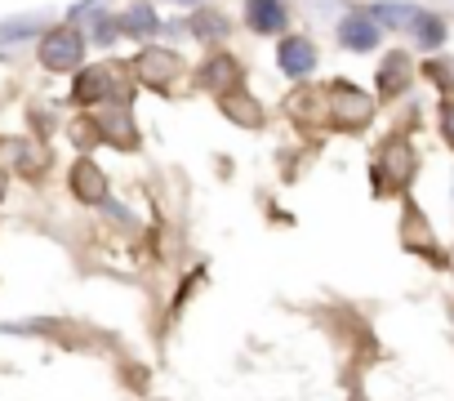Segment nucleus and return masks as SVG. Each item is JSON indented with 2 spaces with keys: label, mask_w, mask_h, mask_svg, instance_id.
Instances as JSON below:
<instances>
[{
  "label": "nucleus",
  "mask_w": 454,
  "mask_h": 401,
  "mask_svg": "<svg viewBox=\"0 0 454 401\" xmlns=\"http://www.w3.org/2000/svg\"><path fill=\"white\" fill-rule=\"evenodd\" d=\"M419 174V156H414V143L405 138V134H392L383 147H379V156H374V192L383 196H392V192H405L410 187V178Z\"/></svg>",
  "instance_id": "f257e3e1"
},
{
  "label": "nucleus",
  "mask_w": 454,
  "mask_h": 401,
  "mask_svg": "<svg viewBox=\"0 0 454 401\" xmlns=\"http://www.w3.org/2000/svg\"><path fill=\"white\" fill-rule=\"evenodd\" d=\"M72 103L98 112V107H107V103H129V90L116 85V67L90 63V67H81L76 81H72Z\"/></svg>",
  "instance_id": "f03ea898"
},
{
  "label": "nucleus",
  "mask_w": 454,
  "mask_h": 401,
  "mask_svg": "<svg viewBox=\"0 0 454 401\" xmlns=\"http://www.w3.org/2000/svg\"><path fill=\"white\" fill-rule=\"evenodd\" d=\"M325 103H330V125L343 134H361L374 121V98L365 90H356L352 81H334Z\"/></svg>",
  "instance_id": "7ed1b4c3"
},
{
  "label": "nucleus",
  "mask_w": 454,
  "mask_h": 401,
  "mask_svg": "<svg viewBox=\"0 0 454 401\" xmlns=\"http://www.w3.org/2000/svg\"><path fill=\"white\" fill-rule=\"evenodd\" d=\"M36 59H41V67L45 72H81V63H85V36L67 23V28H50L45 36H41V45H36Z\"/></svg>",
  "instance_id": "20e7f679"
},
{
  "label": "nucleus",
  "mask_w": 454,
  "mask_h": 401,
  "mask_svg": "<svg viewBox=\"0 0 454 401\" xmlns=\"http://www.w3.org/2000/svg\"><path fill=\"white\" fill-rule=\"evenodd\" d=\"M178 72H183L178 54H174V50H160V45H147V50H138V59H134V81H138L143 90H152V94L174 90Z\"/></svg>",
  "instance_id": "39448f33"
},
{
  "label": "nucleus",
  "mask_w": 454,
  "mask_h": 401,
  "mask_svg": "<svg viewBox=\"0 0 454 401\" xmlns=\"http://www.w3.org/2000/svg\"><path fill=\"white\" fill-rule=\"evenodd\" d=\"M196 81H200V90H209L214 98H227V94H241V85H246V67H241L232 54H209V59L200 63Z\"/></svg>",
  "instance_id": "423d86ee"
},
{
  "label": "nucleus",
  "mask_w": 454,
  "mask_h": 401,
  "mask_svg": "<svg viewBox=\"0 0 454 401\" xmlns=\"http://www.w3.org/2000/svg\"><path fill=\"white\" fill-rule=\"evenodd\" d=\"M94 121H98L103 143H112V147H121V152H134V147H138V125H134V116H129V103H107V107L94 112Z\"/></svg>",
  "instance_id": "0eeeda50"
},
{
  "label": "nucleus",
  "mask_w": 454,
  "mask_h": 401,
  "mask_svg": "<svg viewBox=\"0 0 454 401\" xmlns=\"http://www.w3.org/2000/svg\"><path fill=\"white\" fill-rule=\"evenodd\" d=\"M67 187L81 206H107V174L90 156H76V165L67 169Z\"/></svg>",
  "instance_id": "6e6552de"
},
{
  "label": "nucleus",
  "mask_w": 454,
  "mask_h": 401,
  "mask_svg": "<svg viewBox=\"0 0 454 401\" xmlns=\"http://www.w3.org/2000/svg\"><path fill=\"white\" fill-rule=\"evenodd\" d=\"M10 156H14V174L27 178V183H41L50 174V147L41 138H19L10 143Z\"/></svg>",
  "instance_id": "1a4fd4ad"
},
{
  "label": "nucleus",
  "mask_w": 454,
  "mask_h": 401,
  "mask_svg": "<svg viewBox=\"0 0 454 401\" xmlns=\"http://www.w3.org/2000/svg\"><path fill=\"white\" fill-rule=\"evenodd\" d=\"M277 67H281L286 76H308V72L317 67V41H312V36H281Z\"/></svg>",
  "instance_id": "9d476101"
},
{
  "label": "nucleus",
  "mask_w": 454,
  "mask_h": 401,
  "mask_svg": "<svg viewBox=\"0 0 454 401\" xmlns=\"http://www.w3.org/2000/svg\"><path fill=\"white\" fill-rule=\"evenodd\" d=\"M410 81H414V63H410V54L392 50V54L379 63V94H383V98H401V94L410 90Z\"/></svg>",
  "instance_id": "9b49d317"
},
{
  "label": "nucleus",
  "mask_w": 454,
  "mask_h": 401,
  "mask_svg": "<svg viewBox=\"0 0 454 401\" xmlns=\"http://www.w3.org/2000/svg\"><path fill=\"white\" fill-rule=\"evenodd\" d=\"M246 23L259 36H277V32H286L290 14H286L281 0H250V5H246Z\"/></svg>",
  "instance_id": "f8f14e48"
},
{
  "label": "nucleus",
  "mask_w": 454,
  "mask_h": 401,
  "mask_svg": "<svg viewBox=\"0 0 454 401\" xmlns=\"http://www.w3.org/2000/svg\"><path fill=\"white\" fill-rule=\"evenodd\" d=\"M218 112L232 121V125H241V130H263V103L250 98V94H227V98H218Z\"/></svg>",
  "instance_id": "ddd939ff"
},
{
  "label": "nucleus",
  "mask_w": 454,
  "mask_h": 401,
  "mask_svg": "<svg viewBox=\"0 0 454 401\" xmlns=\"http://www.w3.org/2000/svg\"><path fill=\"white\" fill-rule=\"evenodd\" d=\"M339 41H343L348 50H374V45H379V23H374V14H348V19L339 23Z\"/></svg>",
  "instance_id": "4468645a"
},
{
  "label": "nucleus",
  "mask_w": 454,
  "mask_h": 401,
  "mask_svg": "<svg viewBox=\"0 0 454 401\" xmlns=\"http://www.w3.org/2000/svg\"><path fill=\"white\" fill-rule=\"evenodd\" d=\"M401 237H405V246H410V250L432 255V228H427V219L419 215L414 200H405V215H401Z\"/></svg>",
  "instance_id": "2eb2a0df"
},
{
  "label": "nucleus",
  "mask_w": 454,
  "mask_h": 401,
  "mask_svg": "<svg viewBox=\"0 0 454 401\" xmlns=\"http://www.w3.org/2000/svg\"><path fill=\"white\" fill-rule=\"evenodd\" d=\"M286 112H290V121H299V125H317V116H321V94L303 85V90H294V94H290Z\"/></svg>",
  "instance_id": "dca6fc26"
},
{
  "label": "nucleus",
  "mask_w": 454,
  "mask_h": 401,
  "mask_svg": "<svg viewBox=\"0 0 454 401\" xmlns=\"http://www.w3.org/2000/svg\"><path fill=\"white\" fill-rule=\"evenodd\" d=\"M423 76L445 94V103H454V59H432V63H423Z\"/></svg>",
  "instance_id": "f3484780"
},
{
  "label": "nucleus",
  "mask_w": 454,
  "mask_h": 401,
  "mask_svg": "<svg viewBox=\"0 0 454 401\" xmlns=\"http://www.w3.org/2000/svg\"><path fill=\"white\" fill-rule=\"evenodd\" d=\"M121 32H125V36H152V32H156V14H152L147 5H134V10L121 19Z\"/></svg>",
  "instance_id": "a211bd4d"
},
{
  "label": "nucleus",
  "mask_w": 454,
  "mask_h": 401,
  "mask_svg": "<svg viewBox=\"0 0 454 401\" xmlns=\"http://www.w3.org/2000/svg\"><path fill=\"white\" fill-rule=\"evenodd\" d=\"M227 32H232V28H227L223 14H196L192 19V36H200V41H223Z\"/></svg>",
  "instance_id": "6ab92c4d"
},
{
  "label": "nucleus",
  "mask_w": 454,
  "mask_h": 401,
  "mask_svg": "<svg viewBox=\"0 0 454 401\" xmlns=\"http://www.w3.org/2000/svg\"><path fill=\"white\" fill-rule=\"evenodd\" d=\"M414 36H419V45H423V50H436V45L445 41V23H441L436 14H419V28H414Z\"/></svg>",
  "instance_id": "aec40b11"
},
{
  "label": "nucleus",
  "mask_w": 454,
  "mask_h": 401,
  "mask_svg": "<svg viewBox=\"0 0 454 401\" xmlns=\"http://www.w3.org/2000/svg\"><path fill=\"white\" fill-rule=\"evenodd\" d=\"M67 130H72V143H76L81 152H85V147H98V143H103V134H98V121H94V116H76V121H72Z\"/></svg>",
  "instance_id": "412c9836"
},
{
  "label": "nucleus",
  "mask_w": 454,
  "mask_h": 401,
  "mask_svg": "<svg viewBox=\"0 0 454 401\" xmlns=\"http://www.w3.org/2000/svg\"><path fill=\"white\" fill-rule=\"evenodd\" d=\"M374 19H383L387 28H405V23H419V10H410V5H379Z\"/></svg>",
  "instance_id": "4be33fe9"
},
{
  "label": "nucleus",
  "mask_w": 454,
  "mask_h": 401,
  "mask_svg": "<svg viewBox=\"0 0 454 401\" xmlns=\"http://www.w3.org/2000/svg\"><path fill=\"white\" fill-rule=\"evenodd\" d=\"M441 134H445V143L454 147V103H445V107H441Z\"/></svg>",
  "instance_id": "5701e85b"
},
{
  "label": "nucleus",
  "mask_w": 454,
  "mask_h": 401,
  "mask_svg": "<svg viewBox=\"0 0 454 401\" xmlns=\"http://www.w3.org/2000/svg\"><path fill=\"white\" fill-rule=\"evenodd\" d=\"M5 196H10V169L0 165V200H5Z\"/></svg>",
  "instance_id": "b1692460"
},
{
  "label": "nucleus",
  "mask_w": 454,
  "mask_h": 401,
  "mask_svg": "<svg viewBox=\"0 0 454 401\" xmlns=\"http://www.w3.org/2000/svg\"><path fill=\"white\" fill-rule=\"evenodd\" d=\"M178 5H200V0H178Z\"/></svg>",
  "instance_id": "393cba45"
},
{
  "label": "nucleus",
  "mask_w": 454,
  "mask_h": 401,
  "mask_svg": "<svg viewBox=\"0 0 454 401\" xmlns=\"http://www.w3.org/2000/svg\"><path fill=\"white\" fill-rule=\"evenodd\" d=\"M356 401H361V397H356Z\"/></svg>",
  "instance_id": "a878e982"
}]
</instances>
